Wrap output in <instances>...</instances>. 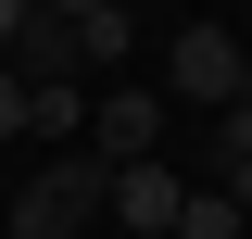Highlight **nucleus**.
<instances>
[{
    "instance_id": "f257e3e1",
    "label": "nucleus",
    "mask_w": 252,
    "mask_h": 239,
    "mask_svg": "<svg viewBox=\"0 0 252 239\" xmlns=\"http://www.w3.org/2000/svg\"><path fill=\"white\" fill-rule=\"evenodd\" d=\"M240 63H252V38H227V26H177L164 101H202V114H227V101H240Z\"/></svg>"
},
{
    "instance_id": "f03ea898",
    "label": "nucleus",
    "mask_w": 252,
    "mask_h": 239,
    "mask_svg": "<svg viewBox=\"0 0 252 239\" xmlns=\"http://www.w3.org/2000/svg\"><path fill=\"white\" fill-rule=\"evenodd\" d=\"M89 151L114 164V177H126V164H152V151H164V89H101V114H89Z\"/></svg>"
},
{
    "instance_id": "7ed1b4c3",
    "label": "nucleus",
    "mask_w": 252,
    "mask_h": 239,
    "mask_svg": "<svg viewBox=\"0 0 252 239\" xmlns=\"http://www.w3.org/2000/svg\"><path fill=\"white\" fill-rule=\"evenodd\" d=\"M177 214H189V177L164 164V151L114 177V227H126V239H177Z\"/></svg>"
},
{
    "instance_id": "20e7f679",
    "label": "nucleus",
    "mask_w": 252,
    "mask_h": 239,
    "mask_svg": "<svg viewBox=\"0 0 252 239\" xmlns=\"http://www.w3.org/2000/svg\"><path fill=\"white\" fill-rule=\"evenodd\" d=\"M13 76H26V89H76V76H89V63H76V26H63V13H26Z\"/></svg>"
},
{
    "instance_id": "39448f33",
    "label": "nucleus",
    "mask_w": 252,
    "mask_h": 239,
    "mask_svg": "<svg viewBox=\"0 0 252 239\" xmlns=\"http://www.w3.org/2000/svg\"><path fill=\"white\" fill-rule=\"evenodd\" d=\"M126 51H139V13H114V0L76 13V63H89V76H126Z\"/></svg>"
},
{
    "instance_id": "423d86ee",
    "label": "nucleus",
    "mask_w": 252,
    "mask_h": 239,
    "mask_svg": "<svg viewBox=\"0 0 252 239\" xmlns=\"http://www.w3.org/2000/svg\"><path fill=\"white\" fill-rule=\"evenodd\" d=\"M177 239H252V214L227 202V189H189V214H177Z\"/></svg>"
},
{
    "instance_id": "0eeeda50",
    "label": "nucleus",
    "mask_w": 252,
    "mask_h": 239,
    "mask_svg": "<svg viewBox=\"0 0 252 239\" xmlns=\"http://www.w3.org/2000/svg\"><path fill=\"white\" fill-rule=\"evenodd\" d=\"M26 126H38V89L13 76V63H0V139H26Z\"/></svg>"
},
{
    "instance_id": "6e6552de",
    "label": "nucleus",
    "mask_w": 252,
    "mask_h": 239,
    "mask_svg": "<svg viewBox=\"0 0 252 239\" xmlns=\"http://www.w3.org/2000/svg\"><path fill=\"white\" fill-rule=\"evenodd\" d=\"M26 13H38V0H0V63H13V38H26Z\"/></svg>"
},
{
    "instance_id": "1a4fd4ad",
    "label": "nucleus",
    "mask_w": 252,
    "mask_h": 239,
    "mask_svg": "<svg viewBox=\"0 0 252 239\" xmlns=\"http://www.w3.org/2000/svg\"><path fill=\"white\" fill-rule=\"evenodd\" d=\"M38 13H63V26H76V13H101V0H38Z\"/></svg>"
},
{
    "instance_id": "9d476101",
    "label": "nucleus",
    "mask_w": 252,
    "mask_h": 239,
    "mask_svg": "<svg viewBox=\"0 0 252 239\" xmlns=\"http://www.w3.org/2000/svg\"><path fill=\"white\" fill-rule=\"evenodd\" d=\"M114 13H139V0H114Z\"/></svg>"
}]
</instances>
